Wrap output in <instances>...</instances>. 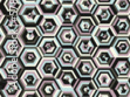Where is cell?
<instances>
[{
  "mask_svg": "<svg viewBox=\"0 0 130 97\" xmlns=\"http://www.w3.org/2000/svg\"><path fill=\"white\" fill-rule=\"evenodd\" d=\"M24 64L20 61L19 56H6L5 61L1 63V75L6 81L8 79L19 80L24 70Z\"/></svg>",
  "mask_w": 130,
  "mask_h": 97,
  "instance_id": "1",
  "label": "cell"
},
{
  "mask_svg": "<svg viewBox=\"0 0 130 97\" xmlns=\"http://www.w3.org/2000/svg\"><path fill=\"white\" fill-rule=\"evenodd\" d=\"M19 15L25 26H38L43 16L38 4H25Z\"/></svg>",
  "mask_w": 130,
  "mask_h": 97,
  "instance_id": "2",
  "label": "cell"
},
{
  "mask_svg": "<svg viewBox=\"0 0 130 97\" xmlns=\"http://www.w3.org/2000/svg\"><path fill=\"white\" fill-rule=\"evenodd\" d=\"M93 60L97 68H111L116 60V55L110 46H99L93 55Z\"/></svg>",
  "mask_w": 130,
  "mask_h": 97,
  "instance_id": "3",
  "label": "cell"
},
{
  "mask_svg": "<svg viewBox=\"0 0 130 97\" xmlns=\"http://www.w3.org/2000/svg\"><path fill=\"white\" fill-rule=\"evenodd\" d=\"M74 48L76 49L80 57H93L99 45L95 41L93 35H86V36H79Z\"/></svg>",
  "mask_w": 130,
  "mask_h": 97,
  "instance_id": "4",
  "label": "cell"
},
{
  "mask_svg": "<svg viewBox=\"0 0 130 97\" xmlns=\"http://www.w3.org/2000/svg\"><path fill=\"white\" fill-rule=\"evenodd\" d=\"M61 68L62 67L58 62L56 57H42L36 69L42 76V79H56Z\"/></svg>",
  "mask_w": 130,
  "mask_h": 97,
  "instance_id": "5",
  "label": "cell"
},
{
  "mask_svg": "<svg viewBox=\"0 0 130 97\" xmlns=\"http://www.w3.org/2000/svg\"><path fill=\"white\" fill-rule=\"evenodd\" d=\"M24 47H38L42 39V34L38 26H25L18 34Z\"/></svg>",
  "mask_w": 130,
  "mask_h": 97,
  "instance_id": "6",
  "label": "cell"
},
{
  "mask_svg": "<svg viewBox=\"0 0 130 97\" xmlns=\"http://www.w3.org/2000/svg\"><path fill=\"white\" fill-rule=\"evenodd\" d=\"M62 24L58 15H43L38 25L42 36H56Z\"/></svg>",
  "mask_w": 130,
  "mask_h": 97,
  "instance_id": "7",
  "label": "cell"
},
{
  "mask_svg": "<svg viewBox=\"0 0 130 97\" xmlns=\"http://www.w3.org/2000/svg\"><path fill=\"white\" fill-rule=\"evenodd\" d=\"M61 47L62 46L56 36H42L40 43L38 45L42 57H56Z\"/></svg>",
  "mask_w": 130,
  "mask_h": 97,
  "instance_id": "8",
  "label": "cell"
},
{
  "mask_svg": "<svg viewBox=\"0 0 130 97\" xmlns=\"http://www.w3.org/2000/svg\"><path fill=\"white\" fill-rule=\"evenodd\" d=\"M42 80V76L40 75L36 68H25L22 70L20 77H19V81L24 87V90H26V89H38Z\"/></svg>",
  "mask_w": 130,
  "mask_h": 97,
  "instance_id": "9",
  "label": "cell"
},
{
  "mask_svg": "<svg viewBox=\"0 0 130 97\" xmlns=\"http://www.w3.org/2000/svg\"><path fill=\"white\" fill-rule=\"evenodd\" d=\"M56 81L61 89H75L80 81V76L77 75L75 68H61L56 76Z\"/></svg>",
  "mask_w": 130,
  "mask_h": 97,
  "instance_id": "10",
  "label": "cell"
},
{
  "mask_svg": "<svg viewBox=\"0 0 130 97\" xmlns=\"http://www.w3.org/2000/svg\"><path fill=\"white\" fill-rule=\"evenodd\" d=\"M116 14L115 9L112 5H107V4H99L93 13V18L95 19L97 26L99 25H110L112 20L115 19Z\"/></svg>",
  "mask_w": 130,
  "mask_h": 97,
  "instance_id": "11",
  "label": "cell"
},
{
  "mask_svg": "<svg viewBox=\"0 0 130 97\" xmlns=\"http://www.w3.org/2000/svg\"><path fill=\"white\" fill-rule=\"evenodd\" d=\"M80 59L76 49L74 47H61L60 52L56 55V60L62 68H75L76 63Z\"/></svg>",
  "mask_w": 130,
  "mask_h": 97,
  "instance_id": "12",
  "label": "cell"
},
{
  "mask_svg": "<svg viewBox=\"0 0 130 97\" xmlns=\"http://www.w3.org/2000/svg\"><path fill=\"white\" fill-rule=\"evenodd\" d=\"M79 36L80 35L74 27V25H62L56 34V37L60 41L61 46L63 47H67V46L74 47Z\"/></svg>",
  "mask_w": 130,
  "mask_h": 97,
  "instance_id": "13",
  "label": "cell"
},
{
  "mask_svg": "<svg viewBox=\"0 0 130 97\" xmlns=\"http://www.w3.org/2000/svg\"><path fill=\"white\" fill-rule=\"evenodd\" d=\"M19 59L25 68H36L42 59V55L38 47H24Z\"/></svg>",
  "mask_w": 130,
  "mask_h": 97,
  "instance_id": "14",
  "label": "cell"
},
{
  "mask_svg": "<svg viewBox=\"0 0 130 97\" xmlns=\"http://www.w3.org/2000/svg\"><path fill=\"white\" fill-rule=\"evenodd\" d=\"M74 27L77 30L80 36H86V35H93L97 27V24L93 15H81L77 18V20L74 24Z\"/></svg>",
  "mask_w": 130,
  "mask_h": 97,
  "instance_id": "15",
  "label": "cell"
},
{
  "mask_svg": "<svg viewBox=\"0 0 130 97\" xmlns=\"http://www.w3.org/2000/svg\"><path fill=\"white\" fill-rule=\"evenodd\" d=\"M97 66L93 57H80L75 66V70L80 79H93L97 71Z\"/></svg>",
  "mask_w": 130,
  "mask_h": 97,
  "instance_id": "16",
  "label": "cell"
},
{
  "mask_svg": "<svg viewBox=\"0 0 130 97\" xmlns=\"http://www.w3.org/2000/svg\"><path fill=\"white\" fill-rule=\"evenodd\" d=\"M1 27L6 30L8 36L18 35L25 27V24L19 14H8L1 20Z\"/></svg>",
  "mask_w": 130,
  "mask_h": 97,
  "instance_id": "17",
  "label": "cell"
},
{
  "mask_svg": "<svg viewBox=\"0 0 130 97\" xmlns=\"http://www.w3.org/2000/svg\"><path fill=\"white\" fill-rule=\"evenodd\" d=\"M93 36L99 46H111L116 35L110 27V25H99Z\"/></svg>",
  "mask_w": 130,
  "mask_h": 97,
  "instance_id": "18",
  "label": "cell"
},
{
  "mask_svg": "<svg viewBox=\"0 0 130 97\" xmlns=\"http://www.w3.org/2000/svg\"><path fill=\"white\" fill-rule=\"evenodd\" d=\"M116 36H129L130 35V14H116L115 19L110 24Z\"/></svg>",
  "mask_w": 130,
  "mask_h": 97,
  "instance_id": "19",
  "label": "cell"
},
{
  "mask_svg": "<svg viewBox=\"0 0 130 97\" xmlns=\"http://www.w3.org/2000/svg\"><path fill=\"white\" fill-rule=\"evenodd\" d=\"M24 45L21 43L18 35H9L7 39L1 43V50L6 56H20Z\"/></svg>",
  "mask_w": 130,
  "mask_h": 97,
  "instance_id": "20",
  "label": "cell"
},
{
  "mask_svg": "<svg viewBox=\"0 0 130 97\" xmlns=\"http://www.w3.org/2000/svg\"><path fill=\"white\" fill-rule=\"evenodd\" d=\"M56 15L62 25H74L80 16V13L74 4H62Z\"/></svg>",
  "mask_w": 130,
  "mask_h": 97,
  "instance_id": "21",
  "label": "cell"
},
{
  "mask_svg": "<svg viewBox=\"0 0 130 97\" xmlns=\"http://www.w3.org/2000/svg\"><path fill=\"white\" fill-rule=\"evenodd\" d=\"M93 79L99 88H111L116 81V76L111 68H99Z\"/></svg>",
  "mask_w": 130,
  "mask_h": 97,
  "instance_id": "22",
  "label": "cell"
},
{
  "mask_svg": "<svg viewBox=\"0 0 130 97\" xmlns=\"http://www.w3.org/2000/svg\"><path fill=\"white\" fill-rule=\"evenodd\" d=\"M38 90H39L41 97H58L60 96L62 89L58 83L56 79H43L40 83Z\"/></svg>",
  "mask_w": 130,
  "mask_h": 97,
  "instance_id": "23",
  "label": "cell"
},
{
  "mask_svg": "<svg viewBox=\"0 0 130 97\" xmlns=\"http://www.w3.org/2000/svg\"><path fill=\"white\" fill-rule=\"evenodd\" d=\"M99 87L94 79H80L75 87V91L79 97H93L96 95Z\"/></svg>",
  "mask_w": 130,
  "mask_h": 97,
  "instance_id": "24",
  "label": "cell"
},
{
  "mask_svg": "<svg viewBox=\"0 0 130 97\" xmlns=\"http://www.w3.org/2000/svg\"><path fill=\"white\" fill-rule=\"evenodd\" d=\"M111 49L116 57H130V37L116 36L111 43Z\"/></svg>",
  "mask_w": 130,
  "mask_h": 97,
  "instance_id": "25",
  "label": "cell"
},
{
  "mask_svg": "<svg viewBox=\"0 0 130 97\" xmlns=\"http://www.w3.org/2000/svg\"><path fill=\"white\" fill-rule=\"evenodd\" d=\"M111 70L116 79H130V57H116Z\"/></svg>",
  "mask_w": 130,
  "mask_h": 97,
  "instance_id": "26",
  "label": "cell"
},
{
  "mask_svg": "<svg viewBox=\"0 0 130 97\" xmlns=\"http://www.w3.org/2000/svg\"><path fill=\"white\" fill-rule=\"evenodd\" d=\"M24 87L21 85L19 80H12L8 79L5 81V85H3L1 92L6 97H19L21 96Z\"/></svg>",
  "mask_w": 130,
  "mask_h": 97,
  "instance_id": "27",
  "label": "cell"
},
{
  "mask_svg": "<svg viewBox=\"0 0 130 97\" xmlns=\"http://www.w3.org/2000/svg\"><path fill=\"white\" fill-rule=\"evenodd\" d=\"M38 6L43 15H56L62 6V3L60 0H40Z\"/></svg>",
  "mask_w": 130,
  "mask_h": 97,
  "instance_id": "28",
  "label": "cell"
},
{
  "mask_svg": "<svg viewBox=\"0 0 130 97\" xmlns=\"http://www.w3.org/2000/svg\"><path fill=\"white\" fill-rule=\"evenodd\" d=\"M74 5L81 15H93L99 3L97 0H76Z\"/></svg>",
  "mask_w": 130,
  "mask_h": 97,
  "instance_id": "29",
  "label": "cell"
},
{
  "mask_svg": "<svg viewBox=\"0 0 130 97\" xmlns=\"http://www.w3.org/2000/svg\"><path fill=\"white\" fill-rule=\"evenodd\" d=\"M112 90L118 97H130V80L129 79H116L112 84Z\"/></svg>",
  "mask_w": 130,
  "mask_h": 97,
  "instance_id": "30",
  "label": "cell"
},
{
  "mask_svg": "<svg viewBox=\"0 0 130 97\" xmlns=\"http://www.w3.org/2000/svg\"><path fill=\"white\" fill-rule=\"evenodd\" d=\"M24 5V0H3V8L8 14H19Z\"/></svg>",
  "mask_w": 130,
  "mask_h": 97,
  "instance_id": "31",
  "label": "cell"
},
{
  "mask_svg": "<svg viewBox=\"0 0 130 97\" xmlns=\"http://www.w3.org/2000/svg\"><path fill=\"white\" fill-rule=\"evenodd\" d=\"M112 7L117 14H130V0H114Z\"/></svg>",
  "mask_w": 130,
  "mask_h": 97,
  "instance_id": "32",
  "label": "cell"
},
{
  "mask_svg": "<svg viewBox=\"0 0 130 97\" xmlns=\"http://www.w3.org/2000/svg\"><path fill=\"white\" fill-rule=\"evenodd\" d=\"M95 96L96 97H115L116 94H115V91L112 90V88H99Z\"/></svg>",
  "mask_w": 130,
  "mask_h": 97,
  "instance_id": "33",
  "label": "cell"
},
{
  "mask_svg": "<svg viewBox=\"0 0 130 97\" xmlns=\"http://www.w3.org/2000/svg\"><path fill=\"white\" fill-rule=\"evenodd\" d=\"M21 96L22 97H29V96L40 97L41 95H40V92H39V90H38V89H26V90L22 91Z\"/></svg>",
  "mask_w": 130,
  "mask_h": 97,
  "instance_id": "34",
  "label": "cell"
},
{
  "mask_svg": "<svg viewBox=\"0 0 130 97\" xmlns=\"http://www.w3.org/2000/svg\"><path fill=\"white\" fill-rule=\"evenodd\" d=\"M76 97L77 94H76L75 89H62L60 92V97Z\"/></svg>",
  "mask_w": 130,
  "mask_h": 97,
  "instance_id": "35",
  "label": "cell"
},
{
  "mask_svg": "<svg viewBox=\"0 0 130 97\" xmlns=\"http://www.w3.org/2000/svg\"><path fill=\"white\" fill-rule=\"evenodd\" d=\"M99 4H107V5H112L114 0H97Z\"/></svg>",
  "mask_w": 130,
  "mask_h": 97,
  "instance_id": "36",
  "label": "cell"
},
{
  "mask_svg": "<svg viewBox=\"0 0 130 97\" xmlns=\"http://www.w3.org/2000/svg\"><path fill=\"white\" fill-rule=\"evenodd\" d=\"M25 4H38L40 0H24Z\"/></svg>",
  "mask_w": 130,
  "mask_h": 97,
  "instance_id": "37",
  "label": "cell"
},
{
  "mask_svg": "<svg viewBox=\"0 0 130 97\" xmlns=\"http://www.w3.org/2000/svg\"><path fill=\"white\" fill-rule=\"evenodd\" d=\"M62 4H74L76 0H60Z\"/></svg>",
  "mask_w": 130,
  "mask_h": 97,
  "instance_id": "38",
  "label": "cell"
},
{
  "mask_svg": "<svg viewBox=\"0 0 130 97\" xmlns=\"http://www.w3.org/2000/svg\"><path fill=\"white\" fill-rule=\"evenodd\" d=\"M129 37H130V35H129Z\"/></svg>",
  "mask_w": 130,
  "mask_h": 97,
  "instance_id": "39",
  "label": "cell"
},
{
  "mask_svg": "<svg viewBox=\"0 0 130 97\" xmlns=\"http://www.w3.org/2000/svg\"><path fill=\"white\" fill-rule=\"evenodd\" d=\"M129 80H130V79H129Z\"/></svg>",
  "mask_w": 130,
  "mask_h": 97,
  "instance_id": "40",
  "label": "cell"
}]
</instances>
